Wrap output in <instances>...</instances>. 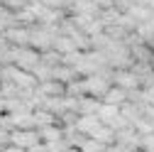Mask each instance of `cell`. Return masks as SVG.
Here are the masks:
<instances>
[{"label":"cell","instance_id":"obj_9","mask_svg":"<svg viewBox=\"0 0 154 152\" xmlns=\"http://www.w3.org/2000/svg\"><path fill=\"white\" fill-rule=\"evenodd\" d=\"M140 147H142V152H154V135H144L140 140Z\"/></svg>","mask_w":154,"mask_h":152},{"label":"cell","instance_id":"obj_10","mask_svg":"<svg viewBox=\"0 0 154 152\" xmlns=\"http://www.w3.org/2000/svg\"><path fill=\"white\" fill-rule=\"evenodd\" d=\"M3 152H27V150H20V147H15V145H8Z\"/></svg>","mask_w":154,"mask_h":152},{"label":"cell","instance_id":"obj_5","mask_svg":"<svg viewBox=\"0 0 154 152\" xmlns=\"http://www.w3.org/2000/svg\"><path fill=\"white\" fill-rule=\"evenodd\" d=\"M103 123L98 116H79V120H76V132H81V135H93L95 130H98Z\"/></svg>","mask_w":154,"mask_h":152},{"label":"cell","instance_id":"obj_8","mask_svg":"<svg viewBox=\"0 0 154 152\" xmlns=\"http://www.w3.org/2000/svg\"><path fill=\"white\" fill-rule=\"evenodd\" d=\"M39 135H42V142H59V140H64V130L56 125H49V128L39 130Z\"/></svg>","mask_w":154,"mask_h":152},{"label":"cell","instance_id":"obj_7","mask_svg":"<svg viewBox=\"0 0 154 152\" xmlns=\"http://www.w3.org/2000/svg\"><path fill=\"white\" fill-rule=\"evenodd\" d=\"M54 49L59 52L61 56L79 52V47H76V42H73V37H69V34H59V37H56V40H54Z\"/></svg>","mask_w":154,"mask_h":152},{"label":"cell","instance_id":"obj_3","mask_svg":"<svg viewBox=\"0 0 154 152\" xmlns=\"http://www.w3.org/2000/svg\"><path fill=\"white\" fill-rule=\"evenodd\" d=\"M112 81H115L118 88H122V91H127V93L142 88V79H140L132 69H115V71H112Z\"/></svg>","mask_w":154,"mask_h":152},{"label":"cell","instance_id":"obj_6","mask_svg":"<svg viewBox=\"0 0 154 152\" xmlns=\"http://www.w3.org/2000/svg\"><path fill=\"white\" fill-rule=\"evenodd\" d=\"M127 98H130V93H127V91H122V88H118V86H112V88H110V91L105 93V98H103V103L122 108V106L127 103Z\"/></svg>","mask_w":154,"mask_h":152},{"label":"cell","instance_id":"obj_2","mask_svg":"<svg viewBox=\"0 0 154 152\" xmlns=\"http://www.w3.org/2000/svg\"><path fill=\"white\" fill-rule=\"evenodd\" d=\"M112 79V76H110ZM110 79H108V74H93V76H86V93L91 98H105V93L112 88L110 86Z\"/></svg>","mask_w":154,"mask_h":152},{"label":"cell","instance_id":"obj_1","mask_svg":"<svg viewBox=\"0 0 154 152\" xmlns=\"http://www.w3.org/2000/svg\"><path fill=\"white\" fill-rule=\"evenodd\" d=\"M10 145L29 152L37 145H42V135H39V130H12L10 132Z\"/></svg>","mask_w":154,"mask_h":152},{"label":"cell","instance_id":"obj_4","mask_svg":"<svg viewBox=\"0 0 154 152\" xmlns=\"http://www.w3.org/2000/svg\"><path fill=\"white\" fill-rule=\"evenodd\" d=\"M5 37H8V42H10L12 47H29V44H32V27L12 25V27L5 32Z\"/></svg>","mask_w":154,"mask_h":152}]
</instances>
